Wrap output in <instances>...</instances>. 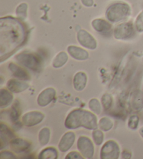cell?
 Masks as SVG:
<instances>
[{
	"instance_id": "1",
	"label": "cell",
	"mask_w": 143,
	"mask_h": 159,
	"mask_svg": "<svg viewBox=\"0 0 143 159\" xmlns=\"http://www.w3.org/2000/svg\"><path fill=\"white\" fill-rule=\"evenodd\" d=\"M26 32L20 21L15 18H2L0 21V54L1 61L6 58L23 44Z\"/></svg>"
},
{
	"instance_id": "2",
	"label": "cell",
	"mask_w": 143,
	"mask_h": 159,
	"mask_svg": "<svg viewBox=\"0 0 143 159\" xmlns=\"http://www.w3.org/2000/svg\"><path fill=\"white\" fill-rule=\"evenodd\" d=\"M65 126L69 129L82 127L88 130H95L98 126L97 119L92 112L75 109L68 114L65 120Z\"/></svg>"
},
{
	"instance_id": "3",
	"label": "cell",
	"mask_w": 143,
	"mask_h": 159,
	"mask_svg": "<svg viewBox=\"0 0 143 159\" xmlns=\"http://www.w3.org/2000/svg\"><path fill=\"white\" fill-rule=\"evenodd\" d=\"M130 14V7L124 3H116L111 5L106 11V17L112 23H118Z\"/></svg>"
},
{
	"instance_id": "4",
	"label": "cell",
	"mask_w": 143,
	"mask_h": 159,
	"mask_svg": "<svg viewBox=\"0 0 143 159\" xmlns=\"http://www.w3.org/2000/svg\"><path fill=\"white\" fill-rule=\"evenodd\" d=\"M15 59L21 65L34 72H38L41 67L40 57L32 53H20L16 56Z\"/></svg>"
},
{
	"instance_id": "5",
	"label": "cell",
	"mask_w": 143,
	"mask_h": 159,
	"mask_svg": "<svg viewBox=\"0 0 143 159\" xmlns=\"http://www.w3.org/2000/svg\"><path fill=\"white\" fill-rule=\"evenodd\" d=\"M119 145L113 140L106 142L101 148L100 155L103 159H117L119 156Z\"/></svg>"
},
{
	"instance_id": "6",
	"label": "cell",
	"mask_w": 143,
	"mask_h": 159,
	"mask_svg": "<svg viewBox=\"0 0 143 159\" xmlns=\"http://www.w3.org/2000/svg\"><path fill=\"white\" fill-rule=\"evenodd\" d=\"M77 147L81 153V154L86 158H92L94 153V147L92 140L87 137L81 136L80 137Z\"/></svg>"
},
{
	"instance_id": "7",
	"label": "cell",
	"mask_w": 143,
	"mask_h": 159,
	"mask_svg": "<svg viewBox=\"0 0 143 159\" xmlns=\"http://www.w3.org/2000/svg\"><path fill=\"white\" fill-rule=\"evenodd\" d=\"M134 30L131 23H124L117 25L114 30V36L117 39H126L131 37Z\"/></svg>"
},
{
	"instance_id": "8",
	"label": "cell",
	"mask_w": 143,
	"mask_h": 159,
	"mask_svg": "<svg viewBox=\"0 0 143 159\" xmlns=\"http://www.w3.org/2000/svg\"><path fill=\"white\" fill-rule=\"evenodd\" d=\"M77 39L80 44L84 48L91 49V50H93L97 48V41L92 35L84 30H80L78 32Z\"/></svg>"
},
{
	"instance_id": "9",
	"label": "cell",
	"mask_w": 143,
	"mask_h": 159,
	"mask_svg": "<svg viewBox=\"0 0 143 159\" xmlns=\"http://www.w3.org/2000/svg\"><path fill=\"white\" fill-rule=\"evenodd\" d=\"M44 114L40 111H32L24 114L22 117V122L28 127H32L40 123L43 120Z\"/></svg>"
},
{
	"instance_id": "10",
	"label": "cell",
	"mask_w": 143,
	"mask_h": 159,
	"mask_svg": "<svg viewBox=\"0 0 143 159\" xmlns=\"http://www.w3.org/2000/svg\"><path fill=\"white\" fill-rule=\"evenodd\" d=\"M56 95V90L53 88H48L41 92L37 98V103L41 107L48 105L53 101Z\"/></svg>"
},
{
	"instance_id": "11",
	"label": "cell",
	"mask_w": 143,
	"mask_h": 159,
	"mask_svg": "<svg viewBox=\"0 0 143 159\" xmlns=\"http://www.w3.org/2000/svg\"><path fill=\"white\" fill-rule=\"evenodd\" d=\"M76 139V135L73 132L66 133L59 142L58 147L60 152H67L69 150L74 144Z\"/></svg>"
},
{
	"instance_id": "12",
	"label": "cell",
	"mask_w": 143,
	"mask_h": 159,
	"mask_svg": "<svg viewBox=\"0 0 143 159\" xmlns=\"http://www.w3.org/2000/svg\"><path fill=\"white\" fill-rule=\"evenodd\" d=\"M68 53L73 58L77 60H85L89 57V53L84 49L76 46H69L68 47Z\"/></svg>"
},
{
	"instance_id": "13",
	"label": "cell",
	"mask_w": 143,
	"mask_h": 159,
	"mask_svg": "<svg viewBox=\"0 0 143 159\" xmlns=\"http://www.w3.org/2000/svg\"><path fill=\"white\" fill-rule=\"evenodd\" d=\"M11 148V149L15 152V153H22L29 149L30 147V143L25 140V139H21V138H17V139H13L10 142Z\"/></svg>"
},
{
	"instance_id": "14",
	"label": "cell",
	"mask_w": 143,
	"mask_h": 159,
	"mask_svg": "<svg viewBox=\"0 0 143 159\" xmlns=\"http://www.w3.org/2000/svg\"><path fill=\"white\" fill-rule=\"evenodd\" d=\"M7 89L13 93H19L23 92L28 89L29 85L25 82H23L15 79H12L7 82Z\"/></svg>"
},
{
	"instance_id": "15",
	"label": "cell",
	"mask_w": 143,
	"mask_h": 159,
	"mask_svg": "<svg viewBox=\"0 0 143 159\" xmlns=\"http://www.w3.org/2000/svg\"><path fill=\"white\" fill-rule=\"evenodd\" d=\"M131 105L133 110L140 111L143 109V92L136 90L133 93L131 98Z\"/></svg>"
},
{
	"instance_id": "16",
	"label": "cell",
	"mask_w": 143,
	"mask_h": 159,
	"mask_svg": "<svg viewBox=\"0 0 143 159\" xmlns=\"http://www.w3.org/2000/svg\"><path fill=\"white\" fill-rule=\"evenodd\" d=\"M92 27L95 30L101 34H108L111 31L112 26L108 22L103 19H96L92 23Z\"/></svg>"
},
{
	"instance_id": "17",
	"label": "cell",
	"mask_w": 143,
	"mask_h": 159,
	"mask_svg": "<svg viewBox=\"0 0 143 159\" xmlns=\"http://www.w3.org/2000/svg\"><path fill=\"white\" fill-rule=\"evenodd\" d=\"M87 81V76L86 74L82 72H79L76 74L73 78V87L77 91H82L84 89Z\"/></svg>"
},
{
	"instance_id": "18",
	"label": "cell",
	"mask_w": 143,
	"mask_h": 159,
	"mask_svg": "<svg viewBox=\"0 0 143 159\" xmlns=\"http://www.w3.org/2000/svg\"><path fill=\"white\" fill-rule=\"evenodd\" d=\"M9 70L12 73L13 76L21 80H28L29 76L25 70H23L21 67L15 65V63H10L9 65Z\"/></svg>"
},
{
	"instance_id": "19",
	"label": "cell",
	"mask_w": 143,
	"mask_h": 159,
	"mask_svg": "<svg viewBox=\"0 0 143 159\" xmlns=\"http://www.w3.org/2000/svg\"><path fill=\"white\" fill-rule=\"evenodd\" d=\"M13 99V95L9 90L2 89L0 92V105L2 108L6 107L11 103Z\"/></svg>"
},
{
	"instance_id": "20",
	"label": "cell",
	"mask_w": 143,
	"mask_h": 159,
	"mask_svg": "<svg viewBox=\"0 0 143 159\" xmlns=\"http://www.w3.org/2000/svg\"><path fill=\"white\" fill-rule=\"evenodd\" d=\"M58 156L57 151L54 147H48L41 151L38 155V158L41 159H55Z\"/></svg>"
},
{
	"instance_id": "21",
	"label": "cell",
	"mask_w": 143,
	"mask_h": 159,
	"mask_svg": "<svg viewBox=\"0 0 143 159\" xmlns=\"http://www.w3.org/2000/svg\"><path fill=\"white\" fill-rule=\"evenodd\" d=\"M68 61V55L65 52H60L57 55L53 61V66L54 68H59L67 63Z\"/></svg>"
},
{
	"instance_id": "22",
	"label": "cell",
	"mask_w": 143,
	"mask_h": 159,
	"mask_svg": "<svg viewBox=\"0 0 143 159\" xmlns=\"http://www.w3.org/2000/svg\"><path fill=\"white\" fill-rule=\"evenodd\" d=\"M50 138V130L48 128H43L38 134V141L41 145H46Z\"/></svg>"
},
{
	"instance_id": "23",
	"label": "cell",
	"mask_w": 143,
	"mask_h": 159,
	"mask_svg": "<svg viewBox=\"0 0 143 159\" xmlns=\"http://www.w3.org/2000/svg\"><path fill=\"white\" fill-rule=\"evenodd\" d=\"M0 130H0L1 131V140H4V139H5L7 143V141L9 140V139H13L14 135H13L11 130L6 125H4V123H1Z\"/></svg>"
},
{
	"instance_id": "24",
	"label": "cell",
	"mask_w": 143,
	"mask_h": 159,
	"mask_svg": "<svg viewBox=\"0 0 143 159\" xmlns=\"http://www.w3.org/2000/svg\"><path fill=\"white\" fill-rule=\"evenodd\" d=\"M98 125L100 128L103 131H109L113 127V122L108 117H103L98 122Z\"/></svg>"
},
{
	"instance_id": "25",
	"label": "cell",
	"mask_w": 143,
	"mask_h": 159,
	"mask_svg": "<svg viewBox=\"0 0 143 159\" xmlns=\"http://www.w3.org/2000/svg\"><path fill=\"white\" fill-rule=\"evenodd\" d=\"M20 114V106L18 105V101H15L14 104L13 105L11 108V119L12 120L13 122H16L19 119Z\"/></svg>"
},
{
	"instance_id": "26",
	"label": "cell",
	"mask_w": 143,
	"mask_h": 159,
	"mask_svg": "<svg viewBox=\"0 0 143 159\" xmlns=\"http://www.w3.org/2000/svg\"><path fill=\"white\" fill-rule=\"evenodd\" d=\"M89 107L96 114H100L101 113V103L97 98H93L89 101Z\"/></svg>"
},
{
	"instance_id": "27",
	"label": "cell",
	"mask_w": 143,
	"mask_h": 159,
	"mask_svg": "<svg viewBox=\"0 0 143 159\" xmlns=\"http://www.w3.org/2000/svg\"><path fill=\"white\" fill-rule=\"evenodd\" d=\"M101 103L105 110H108L111 107L112 103V98L110 95L104 94L101 98Z\"/></svg>"
},
{
	"instance_id": "28",
	"label": "cell",
	"mask_w": 143,
	"mask_h": 159,
	"mask_svg": "<svg viewBox=\"0 0 143 159\" xmlns=\"http://www.w3.org/2000/svg\"><path fill=\"white\" fill-rule=\"evenodd\" d=\"M92 138L93 142L97 145H101L103 141V133L100 130H95L92 133Z\"/></svg>"
},
{
	"instance_id": "29",
	"label": "cell",
	"mask_w": 143,
	"mask_h": 159,
	"mask_svg": "<svg viewBox=\"0 0 143 159\" xmlns=\"http://www.w3.org/2000/svg\"><path fill=\"white\" fill-rule=\"evenodd\" d=\"M27 5L25 3L21 4L18 6L16 9V15L18 16L19 18L23 20L26 18L27 16Z\"/></svg>"
},
{
	"instance_id": "30",
	"label": "cell",
	"mask_w": 143,
	"mask_h": 159,
	"mask_svg": "<svg viewBox=\"0 0 143 159\" xmlns=\"http://www.w3.org/2000/svg\"><path fill=\"white\" fill-rule=\"evenodd\" d=\"M135 27L137 32H143V10L137 16L135 22Z\"/></svg>"
},
{
	"instance_id": "31",
	"label": "cell",
	"mask_w": 143,
	"mask_h": 159,
	"mask_svg": "<svg viewBox=\"0 0 143 159\" xmlns=\"http://www.w3.org/2000/svg\"><path fill=\"white\" fill-rule=\"evenodd\" d=\"M139 123V117L137 115H132V116L129 118L128 122V126L131 129L136 130L137 128Z\"/></svg>"
},
{
	"instance_id": "32",
	"label": "cell",
	"mask_w": 143,
	"mask_h": 159,
	"mask_svg": "<svg viewBox=\"0 0 143 159\" xmlns=\"http://www.w3.org/2000/svg\"><path fill=\"white\" fill-rule=\"evenodd\" d=\"M82 155L80 154V153H79L78 152H70V153H68V154L67 155V156H66L65 157V158L67 159V158H71V159H72V158H76V159H78V158H83V157H82V156H81Z\"/></svg>"
},
{
	"instance_id": "33",
	"label": "cell",
	"mask_w": 143,
	"mask_h": 159,
	"mask_svg": "<svg viewBox=\"0 0 143 159\" xmlns=\"http://www.w3.org/2000/svg\"><path fill=\"white\" fill-rule=\"evenodd\" d=\"M0 157H2V158H15V157L14 156V154L12 153L11 152H8V151L2 152L1 156H0Z\"/></svg>"
},
{
	"instance_id": "34",
	"label": "cell",
	"mask_w": 143,
	"mask_h": 159,
	"mask_svg": "<svg viewBox=\"0 0 143 159\" xmlns=\"http://www.w3.org/2000/svg\"><path fill=\"white\" fill-rule=\"evenodd\" d=\"M81 1L85 7H92L93 3V0H81Z\"/></svg>"
},
{
	"instance_id": "35",
	"label": "cell",
	"mask_w": 143,
	"mask_h": 159,
	"mask_svg": "<svg viewBox=\"0 0 143 159\" xmlns=\"http://www.w3.org/2000/svg\"><path fill=\"white\" fill-rule=\"evenodd\" d=\"M139 133H140V135H141L142 138H143V126H142V127L140 129V130H139Z\"/></svg>"
}]
</instances>
